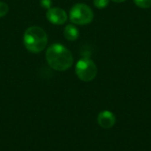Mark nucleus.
<instances>
[{"label":"nucleus","instance_id":"1","mask_svg":"<svg viewBox=\"0 0 151 151\" xmlns=\"http://www.w3.org/2000/svg\"><path fill=\"white\" fill-rule=\"evenodd\" d=\"M46 60L52 69L62 72L69 69L73 65V57L66 47L59 43H55L48 48Z\"/></svg>","mask_w":151,"mask_h":151},{"label":"nucleus","instance_id":"2","mask_svg":"<svg viewBox=\"0 0 151 151\" xmlns=\"http://www.w3.org/2000/svg\"><path fill=\"white\" fill-rule=\"evenodd\" d=\"M23 42L27 50L33 53H39L42 51L47 45V34L40 27H30L24 33Z\"/></svg>","mask_w":151,"mask_h":151},{"label":"nucleus","instance_id":"3","mask_svg":"<svg viewBox=\"0 0 151 151\" xmlns=\"http://www.w3.org/2000/svg\"><path fill=\"white\" fill-rule=\"evenodd\" d=\"M70 20L77 25L89 24L94 18V13L91 8L85 4H76L70 10Z\"/></svg>","mask_w":151,"mask_h":151},{"label":"nucleus","instance_id":"4","mask_svg":"<svg viewBox=\"0 0 151 151\" xmlns=\"http://www.w3.org/2000/svg\"><path fill=\"white\" fill-rule=\"evenodd\" d=\"M76 75L85 82L93 81L97 74V67L95 62L88 58L80 59L75 66Z\"/></svg>","mask_w":151,"mask_h":151},{"label":"nucleus","instance_id":"5","mask_svg":"<svg viewBox=\"0 0 151 151\" xmlns=\"http://www.w3.org/2000/svg\"><path fill=\"white\" fill-rule=\"evenodd\" d=\"M48 20L55 25H62L67 19L66 12L59 7H51L47 11Z\"/></svg>","mask_w":151,"mask_h":151},{"label":"nucleus","instance_id":"6","mask_svg":"<svg viewBox=\"0 0 151 151\" xmlns=\"http://www.w3.org/2000/svg\"><path fill=\"white\" fill-rule=\"evenodd\" d=\"M97 122L101 127L108 129V128L112 127L115 125L116 117L112 112H111L109 111H104L98 114Z\"/></svg>","mask_w":151,"mask_h":151},{"label":"nucleus","instance_id":"7","mask_svg":"<svg viewBox=\"0 0 151 151\" xmlns=\"http://www.w3.org/2000/svg\"><path fill=\"white\" fill-rule=\"evenodd\" d=\"M79 30L78 28L73 26V25H67L65 29H64V35L65 37V39H67L68 41H75L78 39L79 37Z\"/></svg>","mask_w":151,"mask_h":151},{"label":"nucleus","instance_id":"8","mask_svg":"<svg viewBox=\"0 0 151 151\" xmlns=\"http://www.w3.org/2000/svg\"><path fill=\"white\" fill-rule=\"evenodd\" d=\"M134 4L142 9H148L151 7V0H134Z\"/></svg>","mask_w":151,"mask_h":151},{"label":"nucleus","instance_id":"9","mask_svg":"<svg viewBox=\"0 0 151 151\" xmlns=\"http://www.w3.org/2000/svg\"><path fill=\"white\" fill-rule=\"evenodd\" d=\"M110 0H94V5L98 9H104L108 6Z\"/></svg>","mask_w":151,"mask_h":151},{"label":"nucleus","instance_id":"10","mask_svg":"<svg viewBox=\"0 0 151 151\" xmlns=\"http://www.w3.org/2000/svg\"><path fill=\"white\" fill-rule=\"evenodd\" d=\"M9 11V7L8 4L4 2L0 1V17H4L7 14Z\"/></svg>","mask_w":151,"mask_h":151},{"label":"nucleus","instance_id":"11","mask_svg":"<svg viewBox=\"0 0 151 151\" xmlns=\"http://www.w3.org/2000/svg\"><path fill=\"white\" fill-rule=\"evenodd\" d=\"M40 4L42 8L49 10L50 8H51L52 5V1L51 0H41L40 1Z\"/></svg>","mask_w":151,"mask_h":151},{"label":"nucleus","instance_id":"12","mask_svg":"<svg viewBox=\"0 0 151 151\" xmlns=\"http://www.w3.org/2000/svg\"><path fill=\"white\" fill-rule=\"evenodd\" d=\"M112 1L115 3H122V2H125L126 0H112Z\"/></svg>","mask_w":151,"mask_h":151}]
</instances>
